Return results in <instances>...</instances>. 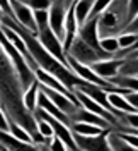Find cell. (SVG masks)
<instances>
[{"mask_svg": "<svg viewBox=\"0 0 138 151\" xmlns=\"http://www.w3.org/2000/svg\"><path fill=\"white\" fill-rule=\"evenodd\" d=\"M48 148H50V151H68V148L63 144V141H62V139H58L56 136L51 137V142L48 144Z\"/></svg>", "mask_w": 138, "mask_h": 151, "instance_id": "obj_29", "label": "cell"}, {"mask_svg": "<svg viewBox=\"0 0 138 151\" xmlns=\"http://www.w3.org/2000/svg\"><path fill=\"white\" fill-rule=\"evenodd\" d=\"M7 124H9V134L12 136V137H16V139H19V141H24V142H34L33 137H31L17 122H14L12 119L7 117Z\"/></svg>", "mask_w": 138, "mask_h": 151, "instance_id": "obj_20", "label": "cell"}, {"mask_svg": "<svg viewBox=\"0 0 138 151\" xmlns=\"http://www.w3.org/2000/svg\"><path fill=\"white\" fill-rule=\"evenodd\" d=\"M111 129L102 131L97 136H80V134H74V141L77 144V150L80 151H111L109 142H108V134Z\"/></svg>", "mask_w": 138, "mask_h": 151, "instance_id": "obj_6", "label": "cell"}, {"mask_svg": "<svg viewBox=\"0 0 138 151\" xmlns=\"http://www.w3.org/2000/svg\"><path fill=\"white\" fill-rule=\"evenodd\" d=\"M38 89H39V83L34 81L33 84L29 86L28 89L22 94V101H24V106L29 113H34L36 110V98H38Z\"/></svg>", "mask_w": 138, "mask_h": 151, "instance_id": "obj_19", "label": "cell"}, {"mask_svg": "<svg viewBox=\"0 0 138 151\" xmlns=\"http://www.w3.org/2000/svg\"><path fill=\"white\" fill-rule=\"evenodd\" d=\"M67 10H68V7H65L60 0H51V5L48 9V24H50V29L56 35L58 40H62V43H63V35H65Z\"/></svg>", "mask_w": 138, "mask_h": 151, "instance_id": "obj_8", "label": "cell"}, {"mask_svg": "<svg viewBox=\"0 0 138 151\" xmlns=\"http://www.w3.org/2000/svg\"><path fill=\"white\" fill-rule=\"evenodd\" d=\"M92 5H94V0H75V4L72 5V7H74L75 21H77L79 28H80L84 22L89 19V14H91V10H92Z\"/></svg>", "mask_w": 138, "mask_h": 151, "instance_id": "obj_17", "label": "cell"}, {"mask_svg": "<svg viewBox=\"0 0 138 151\" xmlns=\"http://www.w3.org/2000/svg\"><path fill=\"white\" fill-rule=\"evenodd\" d=\"M74 96H75V100L79 101V105L84 106L85 110H89V112H92V113H96V115H99V117H102V119H104V120H108L113 127H116V125H118V119H116L109 110H106L104 106H101L99 103H96L94 100H91V98H89L87 94H84L80 89H74Z\"/></svg>", "mask_w": 138, "mask_h": 151, "instance_id": "obj_10", "label": "cell"}, {"mask_svg": "<svg viewBox=\"0 0 138 151\" xmlns=\"http://www.w3.org/2000/svg\"><path fill=\"white\" fill-rule=\"evenodd\" d=\"M106 100L113 110L116 112H123V113H138V110H135L131 105L126 101L125 94H120V93H108L106 94Z\"/></svg>", "mask_w": 138, "mask_h": 151, "instance_id": "obj_16", "label": "cell"}, {"mask_svg": "<svg viewBox=\"0 0 138 151\" xmlns=\"http://www.w3.org/2000/svg\"><path fill=\"white\" fill-rule=\"evenodd\" d=\"M36 108L45 110L48 115H51L53 119H56L58 122H62L63 125H67L68 129L72 127V120H70V117H67L63 112H60L55 105H53V103H51V101H50V100L45 96V93H43V91H39V89H38V98H36Z\"/></svg>", "mask_w": 138, "mask_h": 151, "instance_id": "obj_14", "label": "cell"}, {"mask_svg": "<svg viewBox=\"0 0 138 151\" xmlns=\"http://www.w3.org/2000/svg\"><path fill=\"white\" fill-rule=\"evenodd\" d=\"M70 131L74 134H80V136H97V134H101L106 129L96 127V125H91V124H72Z\"/></svg>", "mask_w": 138, "mask_h": 151, "instance_id": "obj_21", "label": "cell"}, {"mask_svg": "<svg viewBox=\"0 0 138 151\" xmlns=\"http://www.w3.org/2000/svg\"><path fill=\"white\" fill-rule=\"evenodd\" d=\"M31 10H48L51 5V0H22Z\"/></svg>", "mask_w": 138, "mask_h": 151, "instance_id": "obj_25", "label": "cell"}, {"mask_svg": "<svg viewBox=\"0 0 138 151\" xmlns=\"http://www.w3.org/2000/svg\"><path fill=\"white\" fill-rule=\"evenodd\" d=\"M77 151H80V150H77Z\"/></svg>", "mask_w": 138, "mask_h": 151, "instance_id": "obj_37", "label": "cell"}, {"mask_svg": "<svg viewBox=\"0 0 138 151\" xmlns=\"http://www.w3.org/2000/svg\"><path fill=\"white\" fill-rule=\"evenodd\" d=\"M39 91H43L45 93V96L51 101V103L55 105L56 108L60 110V112H63L67 117H70L72 113L80 106V105H77L74 103L72 100H68L65 94L62 93H58V91H55V89H51V88H48V86H43V84H39Z\"/></svg>", "mask_w": 138, "mask_h": 151, "instance_id": "obj_12", "label": "cell"}, {"mask_svg": "<svg viewBox=\"0 0 138 151\" xmlns=\"http://www.w3.org/2000/svg\"><path fill=\"white\" fill-rule=\"evenodd\" d=\"M123 33H130V35H138V16H135V17L130 21L128 24L125 26V28L121 29L120 35H123Z\"/></svg>", "mask_w": 138, "mask_h": 151, "instance_id": "obj_28", "label": "cell"}, {"mask_svg": "<svg viewBox=\"0 0 138 151\" xmlns=\"http://www.w3.org/2000/svg\"><path fill=\"white\" fill-rule=\"evenodd\" d=\"M111 2H113V0H94V5H92V10H91V14H89V19L99 17L102 12L109 7Z\"/></svg>", "mask_w": 138, "mask_h": 151, "instance_id": "obj_24", "label": "cell"}, {"mask_svg": "<svg viewBox=\"0 0 138 151\" xmlns=\"http://www.w3.org/2000/svg\"><path fill=\"white\" fill-rule=\"evenodd\" d=\"M0 10H2V14H4V16H7V17L12 19V12H10L9 0H0Z\"/></svg>", "mask_w": 138, "mask_h": 151, "instance_id": "obj_31", "label": "cell"}, {"mask_svg": "<svg viewBox=\"0 0 138 151\" xmlns=\"http://www.w3.org/2000/svg\"><path fill=\"white\" fill-rule=\"evenodd\" d=\"M68 151H70V150H68Z\"/></svg>", "mask_w": 138, "mask_h": 151, "instance_id": "obj_38", "label": "cell"}, {"mask_svg": "<svg viewBox=\"0 0 138 151\" xmlns=\"http://www.w3.org/2000/svg\"><path fill=\"white\" fill-rule=\"evenodd\" d=\"M0 131L9 132V124H7V117H5V113H4V110H2V108H0Z\"/></svg>", "mask_w": 138, "mask_h": 151, "instance_id": "obj_32", "label": "cell"}, {"mask_svg": "<svg viewBox=\"0 0 138 151\" xmlns=\"http://www.w3.org/2000/svg\"><path fill=\"white\" fill-rule=\"evenodd\" d=\"M135 16H138V0H128L126 2V19H128V22Z\"/></svg>", "mask_w": 138, "mask_h": 151, "instance_id": "obj_26", "label": "cell"}, {"mask_svg": "<svg viewBox=\"0 0 138 151\" xmlns=\"http://www.w3.org/2000/svg\"><path fill=\"white\" fill-rule=\"evenodd\" d=\"M126 2L128 0H113L109 7L97 17V36H118L121 29L128 24L126 19Z\"/></svg>", "mask_w": 138, "mask_h": 151, "instance_id": "obj_2", "label": "cell"}, {"mask_svg": "<svg viewBox=\"0 0 138 151\" xmlns=\"http://www.w3.org/2000/svg\"><path fill=\"white\" fill-rule=\"evenodd\" d=\"M0 151H5V150H4V148H2V144H0Z\"/></svg>", "mask_w": 138, "mask_h": 151, "instance_id": "obj_35", "label": "cell"}, {"mask_svg": "<svg viewBox=\"0 0 138 151\" xmlns=\"http://www.w3.org/2000/svg\"><path fill=\"white\" fill-rule=\"evenodd\" d=\"M0 47L4 48L5 55L9 57L10 64H12V67L16 69L19 81H21V84H22V89L26 91L29 86L36 81L34 72H33V70H31V67L28 65V60L24 58V55H22L17 48L10 43L7 38L4 36V33H2V31H0Z\"/></svg>", "mask_w": 138, "mask_h": 151, "instance_id": "obj_3", "label": "cell"}, {"mask_svg": "<svg viewBox=\"0 0 138 151\" xmlns=\"http://www.w3.org/2000/svg\"><path fill=\"white\" fill-rule=\"evenodd\" d=\"M10 4V12H12V21L17 22L21 28L28 29L29 33L36 35L38 28L34 22V12L29 9L26 4L19 2V0H9Z\"/></svg>", "mask_w": 138, "mask_h": 151, "instance_id": "obj_7", "label": "cell"}, {"mask_svg": "<svg viewBox=\"0 0 138 151\" xmlns=\"http://www.w3.org/2000/svg\"><path fill=\"white\" fill-rule=\"evenodd\" d=\"M118 134L128 142L130 146H133V148H137L138 150V136L137 134H133V132H125V131H118Z\"/></svg>", "mask_w": 138, "mask_h": 151, "instance_id": "obj_27", "label": "cell"}, {"mask_svg": "<svg viewBox=\"0 0 138 151\" xmlns=\"http://www.w3.org/2000/svg\"><path fill=\"white\" fill-rule=\"evenodd\" d=\"M70 120H72V124H91V125L101 127V129H114L108 120H104L102 117L89 112V110H85L84 106H79V108L70 115Z\"/></svg>", "mask_w": 138, "mask_h": 151, "instance_id": "obj_13", "label": "cell"}, {"mask_svg": "<svg viewBox=\"0 0 138 151\" xmlns=\"http://www.w3.org/2000/svg\"><path fill=\"white\" fill-rule=\"evenodd\" d=\"M65 53L68 57H72L75 62L82 64V65H91V64L97 62V60H106V58H102L96 50H92L85 41H82L79 36L74 38L72 45L68 47V50H67Z\"/></svg>", "mask_w": 138, "mask_h": 151, "instance_id": "obj_5", "label": "cell"}, {"mask_svg": "<svg viewBox=\"0 0 138 151\" xmlns=\"http://www.w3.org/2000/svg\"><path fill=\"white\" fill-rule=\"evenodd\" d=\"M36 38L39 40V43L43 45V48H45L50 55H53L56 60H60L62 64L67 65V53H65V50H63V43H62V40H58L56 35L50 29V24L45 26V28L38 29Z\"/></svg>", "mask_w": 138, "mask_h": 151, "instance_id": "obj_4", "label": "cell"}, {"mask_svg": "<svg viewBox=\"0 0 138 151\" xmlns=\"http://www.w3.org/2000/svg\"><path fill=\"white\" fill-rule=\"evenodd\" d=\"M99 45H101L102 52L108 53V55L114 57L116 58V53L120 52V45H118V40L116 36H108V38H99Z\"/></svg>", "mask_w": 138, "mask_h": 151, "instance_id": "obj_22", "label": "cell"}, {"mask_svg": "<svg viewBox=\"0 0 138 151\" xmlns=\"http://www.w3.org/2000/svg\"><path fill=\"white\" fill-rule=\"evenodd\" d=\"M118 76H130V77H138V57L135 58H125L123 65L118 70Z\"/></svg>", "mask_w": 138, "mask_h": 151, "instance_id": "obj_23", "label": "cell"}, {"mask_svg": "<svg viewBox=\"0 0 138 151\" xmlns=\"http://www.w3.org/2000/svg\"><path fill=\"white\" fill-rule=\"evenodd\" d=\"M22 84L17 77L16 69L12 67L9 57L5 55L4 48L0 47V108L4 110L5 117L17 122L24 131L33 137L34 144H50L51 139H45L39 136L36 127V119L29 113L22 101Z\"/></svg>", "mask_w": 138, "mask_h": 151, "instance_id": "obj_1", "label": "cell"}, {"mask_svg": "<svg viewBox=\"0 0 138 151\" xmlns=\"http://www.w3.org/2000/svg\"><path fill=\"white\" fill-rule=\"evenodd\" d=\"M77 36L80 38L82 41H85V43H87L92 50H96V52H97L102 58H114V57L104 53V52H102V48H101V45H99V36H97V17L87 19L82 26L79 28V31H77Z\"/></svg>", "mask_w": 138, "mask_h": 151, "instance_id": "obj_9", "label": "cell"}, {"mask_svg": "<svg viewBox=\"0 0 138 151\" xmlns=\"http://www.w3.org/2000/svg\"><path fill=\"white\" fill-rule=\"evenodd\" d=\"M0 144L5 151H41L39 144L19 141L16 137H12L9 132H4V131H0Z\"/></svg>", "mask_w": 138, "mask_h": 151, "instance_id": "obj_15", "label": "cell"}, {"mask_svg": "<svg viewBox=\"0 0 138 151\" xmlns=\"http://www.w3.org/2000/svg\"><path fill=\"white\" fill-rule=\"evenodd\" d=\"M19 2H22V0H19Z\"/></svg>", "mask_w": 138, "mask_h": 151, "instance_id": "obj_36", "label": "cell"}, {"mask_svg": "<svg viewBox=\"0 0 138 151\" xmlns=\"http://www.w3.org/2000/svg\"><path fill=\"white\" fill-rule=\"evenodd\" d=\"M60 2L63 4L65 7H72V5L75 4V0H60Z\"/></svg>", "mask_w": 138, "mask_h": 151, "instance_id": "obj_33", "label": "cell"}, {"mask_svg": "<svg viewBox=\"0 0 138 151\" xmlns=\"http://www.w3.org/2000/svg\"><path fill=\"white\" fill-rule=\"evenodd\" d=\"M39 150L41 151H50V148H48L46 144H39Z\"/></svg>", "mask_w": 138, "mask_h": 151, "instance_id": "obj_34", "label": "cell"}, {"mask_svg": "<svg viewBox=\"0 0 138 151\" xmlns=\"http://www.w3.org/2000/svg\"><path fill=\"white\" fill-rule=\"evenodd\" d=\"M125 58H106V60H97L91 65H87L96 76H99L106 81H111L113 77L118 76L120 67L123 65Z\"/></svg>", "mask_w": 138, "mask_h": 151, "instance_id": "obj_11", "label": "cell"}, {"mask_svg": "<svg viewBox=\"0 0 138 151\" xmlns=\"http://www.w3.org/2000/svg\"><path fill=\"white\" fill-rule=\"evenodd\" d=\"M108 142H109L111 151H138L137 148L130 146L128 142L121 137L116 129H111L109 134H108Z\"/></svg>", "mask_w": 138, "mask_h": 151, "instance_id": "obj_18", "label": "cell"}, {"mask_svg": "<svg viewBox=\"0 0 138 151\" xmlns=\"http://www.w3.org/2000/svg\"><path fill=\"white\" fill-rule=\"evenodd\" d=\"M125 98L135 110H138V91H130L128 94H125Z\"/></svg>", "mask_w": 138, "mask_h": 151, "instance_id": "obj_30", "label": "cell"}]
</instances>
